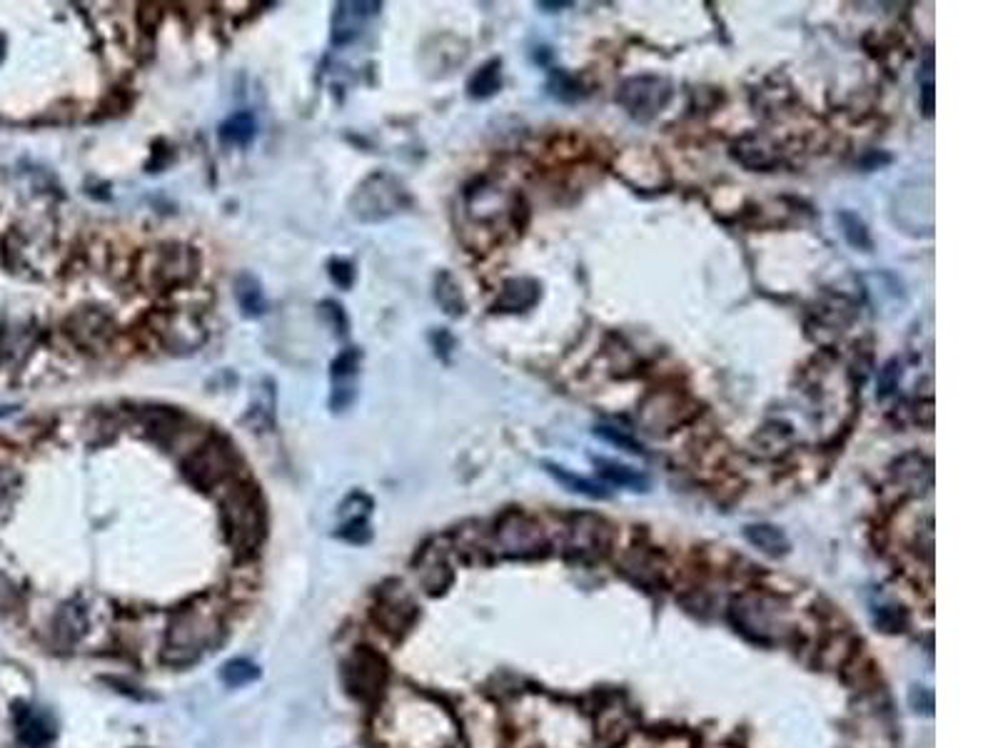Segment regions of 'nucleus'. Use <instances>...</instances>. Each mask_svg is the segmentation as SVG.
<instances>
[{"label": "nucleus", "mask_w": 998, "mask_h": 748, "mask_svg": "<svg viewBox=\"0 0 998 748\" xmlns=\"http://www.w3.org/2000/svg\"><path fill=\"white\" fill-rule=\"evenodd\" d=\"M499 88H502V60L499 58L482 65V68L472 75L470 85H467L470 95L477 100L492 98Z\"/></svg>", "instance_id": "nucleus-24"}, {"label": "nucleus", "mask_w": 998, "mask_h": 748, "mask_svg": "<svg viewBox=\"0 0 998 748\" xmlns=\"http://www.w3.org/2000/svg\"><path fill=\"white\" fill-rule=\"evenodd\" d=\"M911 706L916 711H921V714H931L934 711V696H931L929 689L919 686V689L911 691Z\"/></svg>", "instance_id": "nucleus-36"}, {"label": "nucleus", "mask_w": 998, "mask_h": 748, "mask_svg": "<svg viewBox=\"0 0 998 748\" xmlns=\"http://www.w3.org/2000/svg\"><path fill=\"white\" fill-rule=\"evenodd\" d=\"M372 616H375V621L387 634H397V631H405L412 624V619H415V604L405 594L387 591V594H380V601H377Z\"/></svg>", "instance_id": "nucleus-15"}, {"label": "nucleus", "mask_w": 998, "mask_h": 748, "mask_svg": "<svg viewBox=\"0 0 998 748\" xmlns=\"http://www.w3.org/2000/svg\"><path fill=\"white\" fill-rule=\"evenodd\" d=\"M220 676H223V681L228 686H245L250 684V681H255L257 676H260V671H257V666L248 659H235L223 666Z\"/></svg>", "instance_id": "nucleus-30"}, {"label": "nucleus", "mask_w": 998, "mask_h": 748, "mask_svg": "<svg viewBox=\"0 0 998 748\" xmlns=\"http://www.w3.org/2000/svg\"><path fill=\"white\" fill-rule=\"evenodd\" d=\"M891 474H894V482L899 484L904 492L914 494H926L934 484V464L931 459L921 457V454H906L899 462H894L891 467Z\"/></svg>", "instance_id": "nucleus-13"}, {"label": "nucleus", "mask_w": 998, "mask_h": 748, "mask_svg": "<svg viewBox=\"0 0 998 748\" xmlns=\"http://www.w3.org/2000/svg\"><path fill=\"white\" fill-rule=\"evenodd\" d=\"M235 467V447L223 437L208 439L205 444H200L190 459L185 462V474H188L190 482L200 489H213L218 487L223 479H228L233 474Z\"/></svg>", "instance_id": "nucleus-7"}, {"label": "nucleus", "mask_w": 998, "mask_h": 748, "mask_svg": "<svg viewBox=\"0 0 998 748\" xmlns=\"http://www.w3.org/2000/svg\"><path fill=\"white\" fill-rule=\"evenodd\" d=\"M357 362H360V352L357 350L342 352V355L332 362V377L335 379L350 377V374H355L357 370Z\"/></svg>", "instance_id": "nucleus-35"}, {"label": "nucleus", "mask_w": 998, "mask_h": 748, "mask_svg": "<svg viewBox=\"0 0 998 748\" xmlns=\"http://www.w3.org/2000/svg\"><path fill=\"white\" fill-rule=\"evenodd\" d=\"M70 337L83 347H98L108 340L110 335V320L98 310L80 312L70 322Z\"/></svg>", "instance_id": "nucleus-16"}, {"label": "nucleus", "mask_w": 998, "mask_h": 748, "mask_svg": "<svg viewBox=\"0 0 998 748\" xmlns=\"http://www.w3.org/2000/svg\"><path fill=\"white\" fill-rule=\"evenodd\" d=\"M542 467H544V472H547L549 477L554 479V482H559L564 489H569V492L584 494V497H589V499H609L607 489H604L602 484L592 482V479L577 477V474H572L569 469L559 467V464H554V462H544Z\"/></svg>", "instance_id": "nucleus-20"}, {"label": "nucleus", "mask_w": 998, "mask_h": 748, "mask_svg": "<svg viewBox=\"0 0 998 748\" xmlns=\"http://www.w3.org/2000/svg\"><path fill=\"white\" fill-rule=\"evenodd\" d=\"M672 95V83L662 75H634L619 83L617 103L627 110L629 118L649 123L667 108Z\"/></svg>", "instance_id": "nucleus-4"}, {"label": "nucleus", "mask_w": 998, "mask_h": 748, "mask_svg": "<svg viewBox=\"0 0 998 748\" xmlns=\"http://www.w3.org/2000/svg\"><path fill=\"white\" fill-rule=\"evenodd\" d=\"M931 68H934V58H926V65H924V83H921V108H924V115L926 118H931V113H934V73H931Z\"/></svg>", "instance_id": "nucleus-34"}, {"label": "nucleus", "mask_w": 998, "mask_h": 748, "mask_svg": "<svg viewBox=\"0 0 998 748\" xmlns=\"http://www.w3.org/2000/svg\"><path fill=\"white\" fill-rule=\"evenodd\" d=\"M362 3H342L340 10L335 13V23H332V40L335 43H350L352 38H357L360 33V20L370 13V8L375 10L377 5H365V10H360Z\"/></svg>", "instance_id": "nucleus-19"}, {"label": "nucleus", "mask_w": 998, "mask_h": 748, "mask_svg": "<svg viewBox=\"0 0 998 748\" xmlns=\"http://www.w3.org/2000/svg\"><path fill=\"white\" fill-rule=\"evenodd\" d=\"M422 581L430 591H445V586L452 581V571L442 559H432V564L422 569Z\"/></svg>", "instance_id": "nucleus-31"}, {"label": "nucleus", "mask_w": 998, "mask_h": 748, "mask_svg": "<svg viewBox=\"0 0 998 748\" xmlns=\"http://www.w3.org/2000/svg\"><path fill=\"white\" fill-rule=\"evenodd\" d=\"M235 297L248 317H260L265 312V295L260 290V282L252 275H240L235 282Z\"/></svg>", "instance_id": "nucleus-27"}, {"label": "nucleus", "mask_w": 998, "mask_h": 748, "mask_svg": "<svg viewBox=\"0 0 998 748\" xmlns=\"http://www.w3.org/2000/svg\"><path fill=\"white\" fill-rule=\"evenodd\" d=\"M642 422L649 432H672L679 424L689 422L694 412L684 409V397L679 392H654L639 407Z\"/></svg>", "instance_id": "nucleus-11"}, {"label": "nucleus", "mask_w": 998, "mask_h": 748, "mask_svg": "<svg viewBox=\"0 0 998 748\" xmlns=\"http://www.w3.org/2000/svg\"><path fill=\"white\" fill-rule=\"evenodd\" d=\"M592 464L597 467V474L607 484L632 489V492H647L649 489V477L639 472V469H632L627 464L614 462V459L607 457H592Z\"/></svg>", "instance_id": "nucleus-17"}, {"label": "nucleus", "mask_w": 998, "mask_h": 748, "mask_svg": "<svg viewBox=\"0 0 998 748\" xmlns=\"http://www.w3.org/2000/svg\"><path fill=\"white\" fill-rule=\"evenodd\" d=\"M198 267V252L188 245H178V242L145 250L140 257V277L145 285L155 287V290H173V287L188 285L198 275Z\"/></svg>", "instance_id": "nucleus-1"}, {"label": "nucleus", "mask_w": 998, "mask_h": 748, "mask_svg": "<svg viewBox=\"0 0 998 748\" xmlns=\"http://www.w3.org/2000/svg\"><path fill=\"white\" fill-rule=\"evenodd\" d=\"M594 434H597L599 439H604V442L617 444V447L627 449L629 454H644L642 444H639L637 439H634V437H629V434L619 432V429H614V427H604V424H599V427L594 429Z\"/></svg>", "instance_id": "nucleus-32"}, {"label": "nucleus", "mask_w": 998, "mask_h": 748, "mask_svg": "<svg viewBox=\"0 0 998 748\" xmlns=\"http://www.w3.org/2000/svg\"><path fill=\"white\" fill-rule=\"evenodd\" d=\"M876 624L884 626L886 631H899V626L904 624V619H901V616L896 614L891 606H884L881 611H876Z\"/></svg>", "instance_id": "nucleus-37"}, {"label": "nucleus", "mask_w": 998, "mask_h": 748, "mask_svg": "<svg viewBox=\"0 0 998 748\" xmlns=\"http://www.w3.org/2000/svg\"><path fill=\"white\" fill-rule=\"evenodd\" d=\"M410 202L407 192L390 175H375L367 180L365 185L357 190L355 200H352V210L360 220L365 222H380L385 217L395 215L397 210Z\"/></svg>", "instance_id": "nucleus-8"}, {"label": "nucleus", "mask_w": 998, "mask_h": 748, "mask_svg": "<svg viewBox=\"0 0 998 748\" xmlns=\"http://www.w3.org/2000/svg\"><path fill=\"white\" fill-rule=\"evenodd\" d=\"M732 155L749 173H771L784 160V150L779 148V143L771 135L759 133V130H751V133L742 135L732 145Z\"/></svg>", "instance_id": "nucleus-10"}, {"label": "nucleus", "mask_w": 998, "mask_h": 748, "mask_svg": "<svg viewBox=\"0 0 998 748\" xmlns=\"http://www.w3.org/2000/svg\"><path fill=\"white\" fill-rule=\"evenodd\" d=\"M15 716V731H18V739L23 741L28 748H43L53 741L55 736V726L50 721L48 714H43L40 709L28 704H18L13 711Z\"/></svg>", "instance_id": "nucleus-12"}, {"label": "nucleus", "mask_w": 998, "mask_h": 748, "mask_svg": "<svg viewBox=\"0 0 998 748\" xmlns=\"http://www.w3.org/2000/svg\"><path fill=\"white\" fill-rule=\"evenodd\" d=\"M899 382H901V362L899 360H889L884 367H881V372H879V389H876L879 399L891 397V394H894L896 389H899Z\"/></svg>", "instance_id": "nucleus-33"}, {"label": "nucleus", "mask_w": 998, "mask_h": 748, "mask_svg": "<svg viewBox=\"0 0 998 748\" xmlns=\"http://www.w3.org/2000/svg\"><path fill=\"white\" fill-rule=\"evenodd\" d=\"M539 297H542V285L537 280H532V277H512V280H507L502 285L492 310L507 312V315L527 312L537 305Z\"/></svg>", "instance_id": "nucleus-14"}, {"label": "nucleus", "mask_w": 998, "mask_h": 748, "mask_svg": "<svg viewBox=\"0 0 998 748\" xmlns=\"http://www.w3.org/2000/svg\"><path fill=\"white\" fill-rule=\"evenodd\" d=\"M744 537L751 547H756L759 552H764L766 557H784L789 552V539L781 532L779 527H771V524H749L744 529Z\"/></svg>", "instance_id": "nucleus-18"}, {"label": "nucleus", "mask_w": 998, "mask_h": 748, "mask_svg": "<svg viewBox=\"0 0 998 748\" xmlns=\"http://www.w3.org/2000/svg\"><path fill=\"white\" fill-rule=\"evenodd\" d=\"M537 8H552V10H562V8H569V3H537Z\"/></svg>", "instance_id": "nucleus-39"}, {"label": "nucleus", "mask_w": 998, "mask_h": 748, "mask_svg": "<svg viewBox=\"0 0 998 748\" xmlns=\"http://www.w3.org/2000/svg\"><path fill=\"white\" fill-rule=\"evenodd\" d=\"M330 275H332V280H335L340 287H350L352 285V277H355V272H352V265H347V262H332V265H330Z\"/></svg>", "instance_id": "nucleus-38"}, {"label": "nucleus", "mask_w": 998, "mask_h": 748, "mask_svg": "<svg viewBox=\"0 0 998 748\" xmlns=\"http://www.w3.org/2000/svg\"><path fill=\"white\" fill-rule=\"evenodd\" d=\"M497 549L504 557L512 559H532L542 557L547 549V537L537 519L529 514L519 512V509H509L499 517L495 529Z\"/></svg>", "instance_id": "nucleus-5"}, {"label": "nucleus", "mask_w": 998, "mask_h": 748, "mask_svg": "<svg viewBox=\"0 0 998 748\" xmlns=\"http://www.w3.org/2000/svg\"><path fill=\"white\" fill-rule=\"evenodd\" d=\"M345 684L360 701H375L387 684V664L372 649H357L345 666Z\"/></svg>", "instance_id": "nucleus-9"}, {"label": "nucleus", "mask_w": 998, "mask_h": 748, "mask_svg": "<svg viewBox=\"0 0 998 748\" xmlns=\"http://www.w3.org/2000/svg\"><path fill=\"white\" fill-rule=\"evenodd\" d=\"M223 519L235 552H252L265 537V509L250 484H240L223 502Z\"/></svg>", "instance_id": "nucleus-2"}, {"label": "nucleus", "mask_w": 998, "mask_h": 748, "mask_svg": "<svg viewBox=\"0 0 998 748\" xmlns=\"http://www.w3.org/2000/svg\"><path fill=\"white\" fill-rule=\"evenodd\" d=\"M856 317V305L846 297H831L829 302L821 305V310H816V320L826 327L829 332H844V327H849Z\"/></svg>", "instance_id": "nucleus-21"}, {"label": "nucleus", "mask_w": 998, "mask_h": 748, "mask_svg": "<svg viewBox=\"0 0 998 748\" xmlns=\"http://www.w3.org/2000/svg\"><path fill=\"white\" fill-rule=\"evenodd\" d=\"M836 220H839V227H841V235H844V240L849 242L854 250H861V252H871L874 250V240H871V232H869V227H866V222L861 220L856 212H851V210H841L839 215H836Z\"/></svg>", "instance_id": "nucleus-23"}, {"label": "nucleus", "mask_w": 998, "mask_h": 748, "mask_svg": "<svg viewBox=\"0 0 998 748\" xmlns=\"http://www.w3.org/2000/svg\"><path fill=\"white\" fill-rule=\"evenodd\" d=\"M547 88L549 93H552V98L562 100V103H577L579 98H584L579 78H574V75L567 73V70H552Z\"/></svg>", "instance_id": "nucleus-28"}, {"label": "nucleus", "mask_w": 998, "mask_h": 748, "mask_svg": "<svg viewBox=\"0 0 998 748\" xmlns=\"http://www.w3.org/2000/svg\"><path fill=\"white\" fill-rule=\"evenodd\" d=\"M180 414L175 409H165V407H150L148 412L143 414V427L148 429L150 437H155L158 442H163L165 437H175L180 432Z\"/></svg>", "instance_id": "nucleus-25"}, {"label": "nucleus", "mask_w": 998, "mask_h": 748, "mask_svg": "<svg viewBox=\"0 0 998 748\" xmlns=\"http://www.w3.org/2000/svg\"><path fill=\"white\" fill-rule=\"evenodd\" d=\"M435 300L450 317L465 315V295L450 272H440L435 280Z\"/></svg>", "instance_id": "nucleus-22"}, {"label": "nucleus", "mask_w": 998, "mask_h": 748, "mask_svg": "<svg viewBox=\"0 0 998 748\" xmlns=\"http://www.w3.org/2000/svg\"><path fill=\"white\" fill-rule=\"evenodd\" d=\"M612 527L599 514H572L564 524V552L579 561L602 559L612 547Z\"/></svg>", "instance_id": "nucleus-6"}, {"label": "nucleus", "mask_w": 998, "mask_h": 748, "mask_svg": "<svg viewBox=\"0 0 998 748\" xmlns=\"http://www.w3.org/2000/svg\"><path fill=\"white\" fill-rule=\"evenodd\" d=\"M85 626L88 624H85L83 609H78V606H65V609L58 614V619H55V636H58V641L63 646H70L85 634Z\"/></svg>", "instance_id": "nucleus-26"}, {"label": "nucleus", "mask_w": 998, "mask_h": 748, "mask_svg": "<svg viewBox=\"0 0 998 748\" xmlns=\"http://www.w3.org/2000/svg\"><path fill=\"white\" fill-rule=\"evenodd\" d=\"M220 138H223L225 143L233 145L250 143V140L255 138V120H252V115L250 113L233 115V118L223 125V130H220Z\"/></svg>", "instance_id": "nucleus-29"}, {"label": "nucleus", "mask_w": 998, "mask_h": 748, "mask_svg": "<svg viewBox=\"0 0 998 748\" xmlns=\"http://www.w3.org/2000/svg\"><path fill=\"white\" fill-rule=\"evenodd\" d=\"M3 55H5V38L0 35V60H3Z\"/></svg>", "instance_id": "nucleus-40"}, {"label": "nucleus", "mask_w": 998, "mask_h": 748, "mask_svg": "<svg viewBox=\"0 0 998 748\" xmlns=\"http://www.w3.org/2000/svg\"><path fill=\"white\" fill-rule=\"evenodd\" d=\"M732 619L742 634L759 644H771L786 629V611L779 599L766 594L742 596L732 604Z\"/></svg>", "instance_id": "nucleus-3"}]
</instances>
